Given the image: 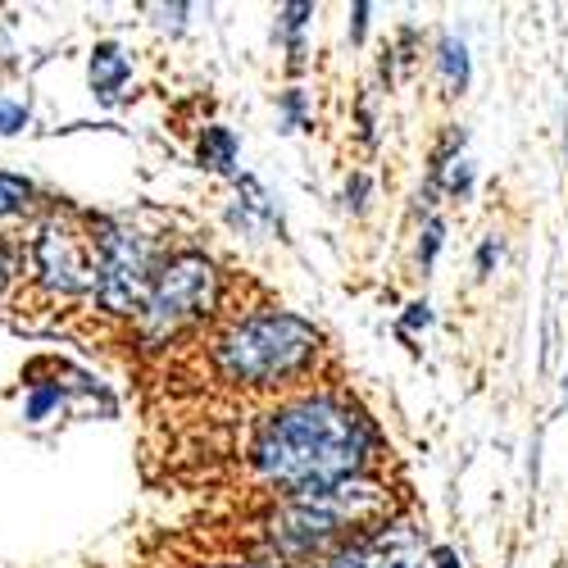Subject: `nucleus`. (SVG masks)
<instances>
[{
  "label": "nucleus",
  "instance_id": "obj_1",
  "mask_svg": "<svg viewBox=\"0 0 568 568\" xmlns=\"http://www.w3.org/2000/svg\"><path fill=\"white\" fill-rule=\"evenodd\" d=\"M383 459L387 437L373 414L342 387H314L260 414L246 442V478L273 496H296L377 473Z\"/></svg>",
  "mask_w": 568,
  "mask_h": 568
},
{
  "label": "nucleus",
  "instance_id": "obj_2",
  "mask_svg": "<svg viewBox=\"0 0 568 568\" xmlns=\"http://www.w3.org/2000/svg\"><path fill=\"white\" fill-rule=\"evenodd\" d=\"M405 514L400 491L383 473H359V478L314 487L296 496H277L273 509L255 524L260 532V564L268 568H305L323 564L351 541L387 528Z\"/></svg>",
  "mask_w": 568,
  "mask_h": 568
},
{
  "label": "nucleus",
  "instance_id": "obj_3",
  "mask_svg": "<svg viewBox=\"0 0 568 568\" xmlns=\"http://www.w3.org/2000/svg\"><path fill=\"white\" fill-rule=\"evenodd\" d=\"M327 351L323 327L305 314L260 305L246 314H227L210 342L205 364L232 392H292L318 368Z\"/></svg>",
  "mask_w": 568,
  "mask_h": 568
},
{
  "label": "nucleus",
  "instance_id": "obj_4",
  "mask_svg": "<svg viewBox=\"0 0 568 568\" xmlns=\"http://www.w3.org/2000/svg\"><path fill=\"white\" fill-rule=\"evenodd\" d=\"M97 242H91L87 214L73 205L45 201L23 236V287L10 310H60L91 301L97 292Z\"/></svg>",
  "mask_w": 568,
  "mask_h": 568
},
{
  "label": "nucleus",
  "instance_id": "obj_5",
  "mask_svg": "<svg viewBox=\"0 0 568 568\" xmlns=\"http://www.w3.org/2000/svg\"><path fill=\"white\" fill-rule=\"evenodd\" d=\"M223 296H227V273L205 251L196 246L164 251L151 296L141 305V314L128 323V333L136 337V346L164 351L182 337H192L196 327L214 323L223 314Z\"/></svg>",
  "mask_w": 568,
  "mask_h": 568
},
{
  "label": "nucleus",
  "instance_id": "obj_6",
  "mask_svg": "<svg viewBox=\"0 0 568 568\" xmlns=\"http://www.w3.org/2000/svg\"><path fill=\"white\" fill-rule=\"evenodd\" d=\"M87 227H91V242H97V292H91V310L101 318H114V323H132L141 314L151 296V282H155V268L164 260L160 242L151 232H141L136 223L128 219H114V214H87Z\"/></svg>",
  "mask_w": 568,
  "mask_h": 568
},
{
  "label": "nucleus",
  "instance_id": "obj_7",
  "mask_svg": "<svg viewBox=\"0 0 568 568\" xmlns=\"http://www.w3.org/2000/svg\"><path fill=\"white\" fill-rule=\"evenodd\" d=\"M318 568H428V546H423V532L400 514L387 528H377L351 541L346 550H337L333 559H323Z\"/></svg>",
  "mask_w": 568,
  "mask_h": 568
},
{
  "label": "nucleus",
  "instance_id": "obj_8",
  "mask_svg": "<svg viewBox=\"0 0 568 568\" xmlns=\"http://www.w3.org/2000/svg\"><path fill=\"white\" fill-rule=\"evenodd\" d=\"M87 82H91V97H97L105 110H114L128 97V82H132V60L119 41H97L91 45V60H87Z\"/></svg>",
  "mask_w": 568,
  "mask_h": 568
},
{
  "label": "nucleus",
  "instance_id": "obj_9",
  "mask_svg": "<svg viewBox=\"0 0 568 568\" xmlns=\"http://www.w3.org/2000/svg\"><path fill=\"white\" fill-rule=\"evenodd\" d=\"M318 6L314 0H292V6H277L273 10V41L282 45V55H287V73L301 78L310 69V45H305V28L314 23Z\"/></svg>",
  "mask_w": 568,
  "mask_h": 568
},
{
  "label": "nucleus",
  "instance_id": "obj_10",
  "mask_svg": "<svg viewBox=\"0 0 568 568\" xmlns=\"http://www.w3.org/2000/svg\"><path fill=\"white\" fill-rule=\"evenodd\" d=\"M433 73L442 82V97L446 101L468 97V87H473V55H468L464 37L437 32V41H433Z\"/></svg>",
  "mask_w": 568,
  "mask_h": 568
},
{
  "label": "nucleus",
  "instance_id": "obj_11",
  "mask_svg": "<svg viewBox=\"0 0 568 568\" xmlns=\"http://www.w3.org/2000/svg\"><path fill=\"white\" fill-rule=\"evenodd\" d=\"M236 160H242V141H236V132L227 123H205L201 136H196V164L214 178H236L242 169H236Z\"/></svg>",
  "mask_w": 568,
  "mask_h": 568
},
{
  "label": "nucleus",
  "instance_id": "obj_12",
  "mask_svg": "<svg viewBox=\"0 0 568 568\" xmlns=\"http://www.w3.org/2000/svg\"><path fill=\"white\" fill-rule=\"evenodd\" d=\"M41 192L28 182V178H19V173H0V232H10L14 223H32L37 214H41Z\"/></svg>",
  "mask_w": 568,
  "mask_h": 568
},
{
  "label": "nucleus",
  "instance_id": "obj_13",
  "mask_svg": "<svg viewBox=\"0 0 568 568\" xmlns=\"http://www.w3.org/2000/svg\"><path fill=\"white\" fill-rule=\"evenodd\" d=\"M19 287H23V236L0 232V310L14 305Z\"/></svg>",
  "mask_w": 568,
  "mask_h": 568
},
{
  "label": "nucleus",
  "instance_id": "obj_14",
  "mask_svg": "<svg viewBox=\"0 0 568 568\" xmlns=\"http://www.w3.org/2000/svg\"><path fill=\"white\" fill-rule=\"evenodd\" d=\"M446 246V219L442 214H428V219H418V232H414V264L418 273L428 277L437 268V255Z\"/></svg>",
  "mask_w": 568,
  "mask_h": 568
},
{
  "label": "nucleus",
  "instance_id": "obj_15",
  "mask_svg": "<svg viewBox=\"0 0 568 568\" xmlns=\"http://www.w3.org/2000/svg\"><path fill=\"white\" fill-rule=\"evenodd\" d=\"M310 119H314L310 91H305V87H282V91H277V128H282V132H305Z\"/></svg>",
  "mask_w": 568,
  "mask_h": 568
},
{
  "label": "nucleus",
  "instance_id": "obj_16",
  "mask_svg": "<svg viewBox=\"0 0 568 568\" xmlns=\"http://www.w3.org/2000/svg\"><path fill=\"white\" fill-rule=\"evenodd\" d=\"M473 192H478V169H473V160L464 155V160H455V164L446 169V178H442V201L468 205Z\"/></svg>",
  "mask_w": 568,
  "mask_h": 568
},
{
  "label": "nucleus",
  "instance_id": "obj_17",
  "mask_svg": "<svg viewBox=\"0 0 568 568\" xmlns=\"http://www.w3.org/2000/svg\"><path fill=\"white\" fill-rule=\"evenodd\" d=\"M368 205H373V173H368V169H351V178H346V186H342V210H346L351 219H364Z\"/></svg>",
  "mask_w": 568,
  "mask_h": 568
},
{
  "label": "nucleus",
  "instance_id": "obj_18",
  "mask_svg": "<svg viewBox=\"0 0 568 568\" xmlns=\"http://www.w3.org/2000/svg\"><path fill=\"white\" fill-rule=\"evenodd\" d=\"M387 45H392V55H396V69L409 73V69L418 64V55H423V28H418V23H400Z\"/></svg>",
  "mask_w": 568,
  "mask_h": 568
},
{
  "label": "nucleus",
  "instance_id": "obj_19",
  "mask_svg": "<svg viewBox=\"0 0 568 568\" xmlns=\"http://www.w3.org/2000/svg\"><path fill=\"white\" fill-rule=\"evenodd\" d=\"M433 323H437V314H433V301H409V305L400 310V318H396V333L409 342L414 333H428Z\"/></svg>",
  "mask_w": 568,
  "mask_h": 568
},
{
  "label": "nucleus",
  "instance_id": "obj_20",
  "mask_svg": "<svg viewBox=\"0 0 568 568\" xmlns=\"http://www.w3.org/2000/svg\"><path fill=\"white\" fill-rule=\"evenodd\" d=\"M500 260H505V236H496V232H487L483 242H478V251H473V273H478L483 282L500 268Z\"/></svg>",
  "mask_w": 568,
  "mask_h": 568
},
{
  "label": "nucleus",
  "instance_id": "obj_21",
  "mask_svg": "<svg viewBox=\"0 0 568 568\" xmlns=\"http://www.w3.org/2000/svg\"><path fill=\"white\" fill-rule=\"evenodd\" d=\"M355 136H359L364 151H377V114H373V101L368 97L355 101Z\"/></svg>",
  "mask_w": 568,
  "mask_h": 568
},
{
  "label": "nucleus",
  "instance_id": "obj_22",
  "mask_svg": "<svg viewBox=\"0 0 568 568\" xmlns=\"http://www.w3.org/2000/svg\"><path fill=\"white\" fill-rule=\"evenodd\" d=\"M368 19H373V6H368V0H355L351 14H346V37H351V45H364V41H368Z\"/></svg>",
  "mask_w": 568,
  "mask_h": 568
},
{
  "label": "nucleus",
  "instance_id": "obj_23",
  "mask_svg": "<svg viewBox=\"0 0 568 568\" xmlns=\"http://www.w3.org/2000/svg\"><path fill=\"white\" fill-rule=\"evenodd\" d=\"M428 568H468V564H464V555H459L455 546L433 541V546H428Z\"/></svg>",
  "mask_w": 568,
  "mask_h": 568
},
{
  "label": "nucleus",
  "instance_id": "obj_24",
  "mask_svg": "<svg viewBox=\"0 0 568 568\" xmlns=\"http://www.w3.org/2000/svg\"><path fill=\"white\" fill-rule=\"evenodd\" d=\"M28 123V110L23 105H0V132H19Z\"/></svg>",
  "mask_w": 568,
  "mask_h": 568
},
{
  "label": "nucleus",
  "instance_id": "obj_25",
  "mask_svg": "<svg viewBox=\"0 0 568 568\" xmlns=\"http://www.w3.org/2000/svg\"><path fill=\"white\" fill-rule=\"evenodd\" d=\"M559 392H564V400H568V373H564V377H559Z\"/></svg>",
  "mask_w": 568,
  "mask_h": 568
},
{
  "label": "nucleus",
  "instance_id": "obj_26",
  "mask_svg": "<svg viewBox=\"0 0 568 568\" xmlns=\"http://www.w3.org/2000/svg\"><path fill=\"white\" fill-rule=\"evenodd\" d=\"M242 568H268V564H242Z\"/></svg>",
  "mask_w": 568,
  "mask_h": 568
}]
</instances>
